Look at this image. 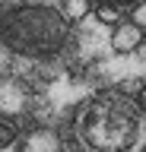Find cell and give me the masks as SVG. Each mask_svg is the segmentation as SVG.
I'll use <instances>...</instances> for the list:
<instances>
[{"label": "cell", "instance_id": "obj_2", "mask_svg": "<svg viewBox=\"0 0 146 152\" xmlns=\"http://www.w3.org/2000/svg\"><path fill=\"white\" fill-rule=\"evenodd\" d=\"M70 38L67 16L54 7H16L0 16V45L10 54L32 57V60H48L64 51Z\"/></svg>", "mask_w": 146, "mask_h": 152}, {"label": "cell", "instance_id": "obj_5", "mask_svg": "<svg viewBox=\"0 0 146 152\" xmlns=\"http://www.w3.org/2000/svg\"><path fill=\"white\" fill-rule=\"evenodd\" d=\"M22 152H60V136L54 130H32L22 140Z\"/></svg>", "mask_w": 146, "mask_h": 152}, {"label": "cell", "instance_id": "obj_6", "mask_svg": "<svg viewBox=\"0 0 146 152\" xmlns=\"http://www.w3.org/2000/svg\"><path fill=\"white\" fill-rule=\"evenodd\" d=\"M0 152H22L19 127H16L10 117H0Z\"/></svg>", "mask_w": 146, "mask_h": 152}, {"label": "cell", "instance_id": "obj_10", "mask_svg": "<svg viewBox=\"0 0 146 152\" xmlns=\"http://www.w3.org/2000/svg\"><path fill=\"white\" fill-rule=\"evenodd\" d=\"M98 16L108 22V19H114V16H117V7H102V10H98Z\"/></svg>", "mask_w": 146, "mask_h": 152}, {"label": "cell", "instance_id": "obj_3", "mask_svg": "<svg viewBox=\"0 0 146 152\" xmlns=\"http://www.w3.org/2000/svg\"><path fill=\"white\" fill-rule=\"evenodd\" d=\"M26 102L29 95L16 79H3L0 83V117H16V114L26 111Z\"/></svg>", "mask_w": 146, "mask_h": 152}, {"label": "cell", "instance_id": "obj_12", "mask_svg": "<svg viewBox=\"0 0 146 152\" xmlns=\"http://www.w3.org/2000/svg\"><path fill=\"white\" fill-rule=\"evenodd\" d=\"M140 104H143V111H146V86H143V95H140Z\"/></svg>", "mask_w": 146, "mask_h": 152}, {"label": "cell", "instance_id": "obj_11", "mask_svg": "<svg viewBox=\"0 0 146 152\" xmlns=\"http://www.w3.org/2000/svg\"><path fill=\"white\" fill-rule=\"evenodd\" d=\"M3 66H7V48L0 45V73H3Z\"/></svg>", "mask_w": 146, "mask_h": 152}, {"label": "cell", "instance_id": "obj_9", "mask_svg": "<svg viewBox=\"0 0 146 152\" xmlns=\"http://www.w3.org/2000/svg\"><path fill=\"white\" fill-rule=\"evenodd\" d=\"M92 3H98V7H130V3H134V0H92Z\"/></svg>", "mask_w": 146, "mask_h": 152}, {"label": "cell", "instance_id": "obj_8", "mask_svg": "<svg viewBox=\"0 0 146 152\" xmlns=\"http://www.w3.org/2000/svg\"><path fill=\"white\" fill-rule=\"evenodd\" d=\"M134 22L146 28V3H136V7H134Z\"/></svg>", "mask_w": 146, "mask_h": 152}, {"label": "cell", "instance_id": "obj_4", "mask_svg": "<svg viewBox=\"0 0 146 152\" xmlns=\"http://www.w3.org/2000/svg\"><path fill=\"white\" fill-rule=\"evenodd\" d=\"M140 41H143V26H136L134 19L114 26V32H111V48L117 54H130L134 48H140Z\"/></svg>", "mask_w": 146, "mask_h": 152}, {"label": "cell", "instance_id": "obj_7", "mask_svg": "<svg viewBox=\"0 0 146 152\" xmlns=\"http://www.w3.org/2000/svg\"><path fill=\"white\" fill-rule=\"evenodd\" d=\"M89 10H92V3H89V0H67L64 16H67V19H83Z\"/></svg>", "mask_w": 146, "mask_h": 152}, {"label": "cell", "instance_id": "obj_1", "mask_svg": "<svg viewBox=\"0 0 146 152\" xmlns=\"http://www.w3.org/2000/svg\"><path fill=\"white\" fill-rule=\"evenodd\" d=\"M73 133L83 152H143L146 111L140 98L124 92H98L79 104Z\"/></svg>", "mask_w": 146, "mask_h": 152}]
</instances>
